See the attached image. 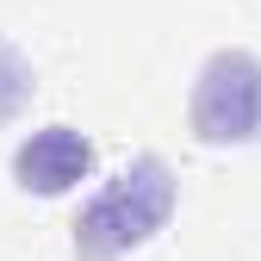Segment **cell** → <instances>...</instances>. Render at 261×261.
<instances>
[{
	"instance_id": "cell-1",
	"label": "cell",
	"mask_w": 261,
	"mask_h": 261,
	"mask_svg": "<svg viewBox=\"0 0 261 261\" xmlns=\"http://www.w3.org/2000/svg\"><path fill=\"white\" fill-rule=\"evenodd\" d=\"M174 218V174L162 155H137L118 168L93 199L75 212V255L81 261H118L143 249L162 224Z\"/></svg>"
},
{
	"instance_id": "cell-2",
	"label": "cell",
	"mask_w": 261,
	"mask_h": 261,
	"mask_svg": "<svg viewBox=\"0 0 261 261\" xmlns=\"http://www.w3.org/2000/svg\"><path fill=\"white\" fill-rule=\"evenodd\" d=\"M187 124L199 143H261V56L249 50L205 56L187 100Z\"/></svg>"
},
{
	"instance_id": "cell-3",
	"label": "cell",
	"mask_w": 261,
	"mask_h": 261,
	"mask_svg": "<svg viewBox=\"0 0 261 261\" xmlns=\"http://www.w3.org/2000/svg\"><path fill=\"white\" fill-rule=\"evenodd\" d=\"M87 174H93V137H81L75 124H44L13 149V180L25 193H44V199L75 193Z\"/></svg>"
},
{
	"instance_id": "cell-4",
	"label": "cell",
	"mask_w": 261,
	"mask_h": 261,
	"mask_svg": "<svg viewBox=\"0 0 261 261\" xmlns=\"http://www.w3.org/2000/svg\"><path fill=\"white\" fill-rule=\"evenodd\" d=\"M25 100H31V69H25V56L0 38V124H7Z\"/></svg>"
}]
</instances>
